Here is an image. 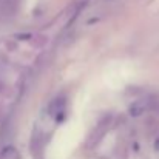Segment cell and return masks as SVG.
I'll list each match as a JSON object with an SVG mask.
<instances>
[{
  "instance_id": "obj_1",
  "label": "cell",
  "mask_w": 159,
  "mask_h": 159,
  "mask_svg": "<svg viewBox=\"0 0 159 159\" xmlns=\"http://www.w3.org/2000/svg\"><path fill=\"white\" fill-rule=\"evenodd\" d=\"M145 110H147V102H145V101H138V102H134V104L131 105V108H130L131 114H134V116L144 113Z\"/></svg>"
}]
</instances>
